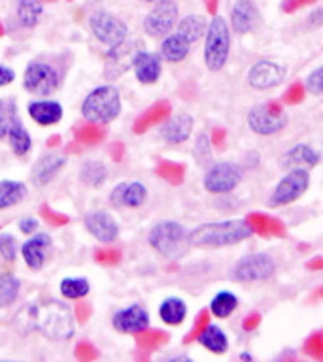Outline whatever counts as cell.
<instances>
[{
    "mask_svg": "<svg viewBox=\"0 0 323 362\" xmlns=\"http://www.w3.org/2000/svg\"><path fill=\"white\" fill-rule=\"evenodd\" d=\"M13 327L21 334L36 332L51 341H68L76 334L72 308L57 298H38L23 304L13 315Z\"/></svg>",
    "mask_w": 323,
    "mask_h": 362,
    "instance_id": "1",
    "label": "cell"
},
{
    "mask_svg": "<svg viewBox=\"0 0 323 362\" xmlns=\"http://www.w3.org/2000/svg\"><path fill=\"white\" fill-rule=\"evenodd\" d=\"M251 236H254V228L246 219L212 221L189 230V243L191 247L198 249L231 247V245L246 242Z\"/></svg>",
    "mask_w": 323,
    "mask_h": 362,
    "instance_id": "2",
    "label": "cell"
},
{
    "mask_svg": "<svg viewBox=\"0 0 323 362\" xmlns=\"http://www.w3.org/2000/svg\"><path fill=\"white\" fill-rule=\"evenodd\" d=\"M81 117L91 124H110L123 112L121 93L113 83L96 85L81 100Z\"/></svg>",
    "mask_w": 323,
    "mask_h": 362,
    "instance_id": "3",
    "label": "cell"
},
{
    "mask_svg": "<svg viewBox=\"0 0 323 362\" xmlns=\"http://www.w3.org/2000/svg\"><path fill=\"white\" fill-rule=\"evenodd\" d=\"M147 243L155 253L166 260L181 259L191 247L189 230L174 219L157 221L147 232Z\"/></svg>",
    "mask_w": 323,
    "mask_h": 362,
    "instance_id": "4",
    "label": "cell"
},
{
    "mask_svg": "<svg viewBox=\"0 0 323 362\" xmlns=\"http://www.w3.org/2000/svg\"><path fill=\"white\" fill-rule=\"evenodd\" d=\"M231 53V27L223 16H214L204 34V64L210 72H220Z\"/></svg>",
    "mask_w": 323,
    "mask_h": 362,
    "instance_id": "5",
    "label": "cell"
},
{
    "mask_svg": "<svg viewBox=\"0 0 323 362\" xmlns=\"http://www.w3.org/2000/svg\"><path fill=\"white\" fill-rule=\"evenodd\" d=\"M62 76L59 68L44 59H34L27 62L23 70V89L33 96H51L59 90Z\"/></svg>",
    "mask_w": 323,
    "mask_h": 362,
    "instance_id": "6",
    "label": "cell"
},
{
    "mask_svg": "<svg viewBox=\"0 0 323 362\" xmlns=\"http://www.w3.org/2000/svg\"><path fill=\"white\" fill-rule=\"evenodd\" d=\"M276 260L265 251H255L240 257L229 270V279L237 283H259L276 274Z\"/></svg>",
    "mask_w": 323,
    "mask_h": 362,
    "instance_id": "7",
    "label": "cell"
},
{
    "mask_svg": "<svg viewBox=\"0 0 323 362\" xmlns=\"http://www.w3.org/2000/svg\"><path fill=\"white\" fill-rule=\"evenodd\" d=\"M289 115L280 100L257 102L249 107L248 127L257 136H272L288 127Z\"/></svg>",
    "mask_w": 323,
    "mask_h": 362,
    "instance_id": "8",
    "label": "cell"
},
{
    "mask_svg": "<svg viewBox=\"0 0 323 362\" xmlns=\"http://www.w3.org/2000/svg\"><path fill=\"white\" fill-rule=\"evenodd\" d=\"M87 23H89L91 34L104 47H112V45L121 44L123 40L129 38V25L110 10H102V8L95 10L89 16Z\"/></svg>",
    "mask_w": 323,
    "mask_h": 362,
    "instance_id": "9",
    "label": "cell"
},
{
    "mask_svg": "<svg viewBox=\"0 0 323 362\" xmlns=\"http://www.w3.org/2000/svg\"><path fill=\"white\" fill-rule=\"evenodd\" d=\"M142 49H146V45L142 40L127 38L121 44L106 47V55H104V78L113 81V79L121 78L125 74L132 70L136 57Z\"/></svg>",
    "mask_w": 323,
    "mask_h": 362,
    "instance_id": "10",
    "label": "cell"
},
{
    "mask_svg": "<svg viewBox=\"0 0 323 362\" xmlns=\"http://www.w3.org/2000/svg\"><path fill=\"white\" fill-rule=\"evenodd\" d=\"M244 180L242 164L232 160L212 163L204 172L203 187L210 194H227L237 189Z\"/></svg>",
    "mask_w": 323,
    "mask_h": 362,
    "instance_id": "11",
    "label": "cell"
},
{
    "mask_svg": "<svg viewBox=\"0 0 323 362\" xmlns=\"http://www.w3.org/2000/svg\"><path fill=\"white\" fill-rule=\"evenodd\" d=\"M310 187V172L302 166H293L288 174L283 175L282 180L278 181L274 191L271 192L268 204L272 208H280V206H289L295 200H299Z\"/></svg>",
    "mask_w": 323,
    "mask_h": 362,
    "instance_id": "12",
    "label": "cell"
},
{
    "mask_svg": "<svg viewBox=\"0 0 323 362\" xmlns=\"http://www.w3.org/2000/svg\"><path fill=\"white\" fill-rule=\"evenodd\" d=\"M180 19V8L174 0H161L152 4L144 19L142 28L149 38H163L176 28V23Z\"/></svg>",
    "mask_w": 323,
    "mask_h": 362,
    "instance_id": "13",
    "label": "cell"
},
{
    "mask_svg": "<svg viewBox=\"0 0 323 362\" xmlns=\"http://www.w3.org/2000/svg\"><path fill=\"white\" fill-rule=\"evenodd\" d=\"M84 228L98 243H113L119 238V223L108 209H91L84 215Z\"/></svg>",
    "mask_w": 323,
    "mask_h": 362,
    "instance_id": "14",
    "label": "cell"
},
{
    "mask_svg": "<svg viewBox=\"0 0 323 362\" xmlns=\"http://www.w3.org/2000/svg\"><path fill=\"white\" fill-rule=\"evenodd\" d=\"M283 79H285V66H282L280 62L268 61V59L255 62L246 76L248 85L255 90H268L280 87Z\"/></svg>",
    "mask_w": 323,
    "mask_h": 362,
    "instance_id": "15",
    "label": "cell"
},
{
    "mask_svg": "<svg viewBox=\"0 0 323 362\" xmlns=\"http://www.w3.org/2000/svg\"><path fill=\"white\" fill-rule=\"evenodd\" d=\"M53 245V238L47 232H34L19 247V257L23 259L28 270L40 272L44 268L45 259L50 255V249Z\"/></svg>",
    "mask_w": 323,
    "mask_h": 362,
    "instance_id": "16",
    "label": "cell"
},
{
    "mask_svg": "<svg viewBox=\"0 0 323 362\" xmlns=\"http://www.w3.org/2000/svg\"><path fill=\"white\" fill-rule=\"evenodd\" d=\"M147 187L138 180L119 181L108 194V200L113 208L119 209H136L142 208L147 200Z\"/></svg>",
    "mask_w": 323,
    "mask_h": 362,
    "instance_id": "17",
    "label": "cell"
},
{
    "mask_svg": "<svg viewBox=\"0 0 323 362\" xmlns=\"http://www.w3.org/2000/svg\"><path fill=\"white\" fill-rule=\"evenodd\" d=\"M152 322L149 311L142 304H130L118 310L112 315V327L121 334H142L146 332Z\"/></svg>",
    "mask_w": 323,
    "mask_h": 362,
    "instance_id": "18",
    "label": "cell"
},
{
    "mask_svg": "<svg viewBox=\"0 0 323 362\" xmlns=\"http://www.w3.org/2000/svg\"><path fill=\"white\" fill-rule=\"evenodd\" d=\"M27 115L38 127H55L64 117V107L50 96H36L27 104Z\"/></svg>",
    "mask_w": 323,
    "mask_h": 362,
    "instance_id": "19",
    "label": "cell"
},
{
    "mask_svg": "<svg viewBox=\"0 0 323 362\" xmlns=\"http://www.w3.org/2000/svg\"><path fill=\"white\" fill-rule=\"evenodd\" d=\"M67 163V155H62L59 151H47L44 155H40L36 158V163L33 164V170H30V181L36 187L50 185L51 181L64 170Z\"/></svg>",
    "mask_w": 323,
    "mask_h": 362,
    "instance_id": "20",
    "label": "cell"
},
{
    "mask_svg": "<svg viewBox=\"0 0 323 362\" xmlns=\"http://www.w3.org/2000/svg\"><path fill=\"white\" fill-rule=\"evenodd\" d=\"M193 127H195L193 115L186 112L174 113V115H170L161 123L159 138L169 146H180V144H186L191 138Z\"/></svg>",
    "mask_w": 323,
    "mask_h": 362,
    "instance_id": "21",
    "label": "cell"
},
{
    "mask_svg": "<svg viewBox=\"0 0 323 362\" xmlns=\"http://www.w3.org/2000/svg\"><path fill=\"white\" fill-rule=\"evenodd\" d=\"M261 23V11L254 0H234L231 6V30L244 36L257 28Z\"/></svg>",
    "mask_w": 323,
    "mask_h": 362,
    "instance_id": "22",
    "label": "cell"
},
{
    "mask_svg": "<svg viewBox=\"0 0 323 362\" xmlns=\"http://www.w3.org/2000/svg\"><path fill=\"white\" fill-rule=\"evenodd\" d=\"M132 72L138 83L155 85L163 74V57L155 51L142 49L132 64Z\"/></svg>",
    "mask_w": 323,
    "mask_h": 362,
    "instance_id": "23",
    "label": "cell"
},
{
    "mask_svg": "<svg viewBox=\"0 0 323 362\" xmlns=\"http://www.w3.org/2000/svg\"><path fill=\"white\" fill-rule=\"evenodd\" d=\"M189 51H191V44L186 38H181L176 30L161 38L159 55L163 57V61L172 62V64L183 62L189 57Z\"/></svg>",
    "mask_w": 323,
    "mask_h": 362,
    "instance_id": "24",
    "label": "cell"
},
{
    "mask_svg": "<svg viewBox=\"0 0 323 362\" xmlns=\"http://www.w3.org/2000/svg\"><path fill=\"white\" fill-rule=\"evenodd\" d=\"M6 141H8V146H10L11 153L16 157H25L33 149V136H30V132H28V129L25 127L19 115L13 119L10 130H8V136H6Z\"/></svg>",
    "mask_w": 323,
    "mask_h": 362,
    "instance_id": "25",
    "label": "cell"
},
{
    "mask_svg": "<svg viewBox=\"0 0 323 362\" xmlns=\"http://www.w3.org/2000/svg\"><path fill=\"white\" fill-rule=\"evenodd\" d=\"M195 338L212 355H225L229 351V338H227L225 330L217 327V325H210L208 322Z\"/></svg>",
    "mask_w": 323,
    "mask_h": 362,
    "instance_id": "26",
    "label": "cell"
},
{
    "mask_svg": "<svg viewBox=\"0 0 323 362\" xmlns=\"http://www.w3.org/2000/svg\"><path fill=\"white\" fill-rule=\"evenodd\" d=\"M322 160V153L316 151L314 147L308 144H297V146L289 147L288 151L283 153L282 157V166H317Z\"/></svg>",
    "mask_w": 323,
    "mask_h": 362,
    "instance_id": "27",
    "label": "cell"
},
{
    "mask_svg": "<svg viewBox=\"0 0 323 362\" xmlns=\"http://www.w3.org/2000/svg\"><path fill=\"white\" fill-rule=\"evenodd\" d=\"M79 181L81 185H85L87 189H101L104 183L110 177V170L102 160H95V158H87L79 166Z\"/></svg>",
    "mask_w": 323,
    "mask_h": 362,
    "instance_id": "28",
    "label": "cell"
},
{
    "mask_svg": "<svg viewBox=\"0 0 323 362\" xmlns=\"http://www.w3.org/2000/svg\"><path fill=\"white\" fill-rule=\"evenodd\" d=\"M159 319L166 325V327H180L181 322L187 319V304L186 300L180 296H166V298L159 304Z\"/></svg>",
    "mask_w": 323,
    "mask_h": 362,
    "instance_id": "29",
    "label": "cell"
},
{
    "mask_svg": "<svg viewBox=\"0 0 323 362\" xmlns=\"http://www.w3.org/2000/svg\"><path fill=\"white\" fill-rule=\"evenodd\" d=\"M28 187L19 180H0V211L16 208L27 198Z\"/></svg>",
    "mask_w": 323,
    "mask_h": 362,
    "instance_id": "30",
    "label": "cell"
},
{
    "mask_svg": "<svg viewBox=\"0 0 323 362\" xmlns=\"http://www.w3.org/2000/svg\"><path fill=\"white\" fill-rule=\"evenodd\" d=\"M206 27H208V21L200 13H187L176 23V33L193 45L206 34Z\"/></svg>",
    "mask_w": 323,
    "mask_h": 362,
    "instance_id": "31",
    "label": "cell"
},
{
    "mask_svg": "<svg viewBox=\"0 0 323 362\" xmlns=\"http://www.w3.org/2000/svg\"><path fill=\"white\" fill-rule=\"evenodd\" d=\"M44 16V4L40 0H17L16 4V19L21 28L38 27Z\"/></svg>",
    "mask_w": 323,
    "mask_h": 362,
    "instance_id": "32",
    "label": "cell"
},
{
    "mask_svg": "<svg viewBox=\"0 0 323 362\" xmlns=\"http://www.w3.org/2000/svg\"><path fill=\"white\" fill-rule=\"evenodd\" d=\"M249 226L254 228V234L259 236H274V238H283L285 236V225L282 221L272 217L266 214H249L246 217Z\"/></svg>",
    "mask_w": 323,
    "mask_h": 362,
    "instance_id": "33",
    "label": "cell"
},
{
    "mask_svg": "<svg viewBox=\"0 0 323 362\" xmlns=\"http://www.w3.org/2000/svg\"><path fill=\"white\" fill-rule=\"evenodd\" d=\"M21 279L11 272H0V310H8L21 296Z\"/></svg>",
    "mask_w": 323,
    "mask_h": 362,
    "instance_id": "34",
    "label": "cell"
},
{
    "mask_svg": "<svg viewBox=\"0 0 323 362\" xmlns=\"http://www.w3.org/2000/svg\"><path fill=\"white\" fill-rule=\"evenodd\" d=\"M238 296L231 291H220V293H215L210 300L208 311L215 319H229V317L237 311L238 308Z\"/></svg>",
    "mask_w": 323,
    "mask_h": 362,
    "instance_id": "35",
    "label": "cell"
},
{
    "mask_svg": "<svg viewBox=\"0 0 323 362\" xmlns=\"http://www.w3.org/2000/svg\"><path fill=\"white\" fill-rule=\"evenodd\" d=\"M59 293L64 300H81L91 293V283L84 276H67L59 281Z\"/></svg>",
    "mask_w": 323,
    "mask_h": 362,
    "instance_id": "36",
    "label": "cell"
},
{
    "mask_svg": "<svg viewBox=\"0 0 323 362\" xmlns=\"http://www.w3.org/2000/svg\"><path fill=\"white\" fill-rule=\"evenodd\" d=\"M193 157L197 160L198 166H206L208 168L212 164V140L206 132H200L195 140L193 146Z\"/></svg>",
    "mask_w": 323,
    "mask_h": 362,
    "instance_id": "37",
    "label": "cell"
},
{
    "mask_svg": "<svg viewBox=\"0 0 323 362\" xmlns=\"http://www.w3.org/2000/svg\"><path fill=\"white\" fill-rule=\"evenodd\" d=\"M19 242L11 232H0V259L4 262H16L19 257Z\"/></svg>",
    "mask_w": 323,
    "mask_h": 362,
    "instance_id": "38",
    "label": "cell"
},
{
    "mask_svg": "<svg viewBox=\"0 0 323 362\" xmlns=\"http://www.w3.org/2000/svg\"><path fill=\"white\" fill-rule=\"evenodd\" d=\"M19 115L17 112V106L11 100H4L0 98V141L6 140L8 136V130H10L13 119Z\"/></svg>",
    "mask_w": 323,
    "mask_h": 362,
    "instance_id": "39",
    "label": "cell"
},
{
    "mask_svg": "<svg viewBox=\"0 0 323 362\" xmlns=\"http://www.w3.org/2000/svg\"><path fill=\"white\" fill-rule=\"evenodd\" d=\"M302 351L306 356H310L314 361H323V330H316L314 334H310L306 338Z\"/></svg>",
    "mask_w": 323,
    "mask_h": 362,
    "instance_id": "40",
    "label": "cell"
},
{
    "mask_svg": "<svg viewBox=\"0 0 323 362\" xmlns=\"http://www.w3.org/2000/svg\"><path fill=\"white\" fill-rule=\"evenodd\" d=\"M306 93H310L314 96L323 95V66H317L316 70H312L308 74V78L305 81Z\"/></svg>",
    "mask_w": 323,
    "mask_h": 362,
    "instance_id": "41",
    "label": "cell"
},
{
    "mask_svg": "<svg viewBox=\"0 0 323 362\" xmlns=\"http://www.w3.org/2000/svg\"><path fill=\"white\" fill-rule=\"evenodd\" d=\"M305 95H306V89H305V83H293L289 85L285 93L282 96V104H289V106H297L300 102L305 100Z\"/></svg>",
    "mask_w": 323,
    "mask_h": 362,
    "instance_id": "42",
    "label": "cell"
},
{
    "mask_svg": "<svg viewBox=\"0 0 323 362\" xmlns=\"http://www.w3.org/2000/svg\"><path fill=\"white\" fill-rule=\"evenodd\" d=\"M17 228L25 236H30V234L40 230V219L34 215H23L21 219L17 221Z\"/></svg>",
    "mask_w": 323,
    "mask_h": 362,
    "instance_id": "43",
    "label": "cell"
},
{
    "mask_svg": "<svg viewBox=\"0 0 323 362\" xmlns=\"http://www.w3.org/2000/svg\"><path fill=\"white\" fill-rule=\"evenodd\" d=\"M16 76H17V74H16V70H13V68L0 62V89L13 83V81H16Z\"/></svg>",
    "mask_w": 323,
    "mask_h": 362,
    "instance_id": "44",
    "label": "cell"
},
{
    "mask_svg": "<svg viewBox=\"0 0 323 362\" xmlns=\"http://www.w3.org/2000/svg\"><path fill=\"white\" fill-rule=\"evenodd\" d=\"M259 325H261V313H257V311L246 315V319L242 321V328L246 330V332H251V330H255Z\"/></svg>",
    "mask_w": 323,
    "mask_h": 362,
    "instance_id": "45",
    "label": "cell"
},
{
    "mask_svg": "<svg viewBox=\"0 0 323 362\" xmlns=\"http://www.w3.org/2000/svg\"><path fill=\"white\" fill-rule=\"evenodd\" d=\"M308 23H310L312 27H322L323 25V10L322 8H317V10H314L308 16Z\"/></svg>",
    "mask_w": 323,
    "mask_h": 362,
    "instance_id": "46",
    "label": "cell"
},
{
    "mask_svg": "<svg viewBox=\"0 0 323 362\" xmlns=\"http://www.w3.org/2000/svg\"><path fill=\"white\" fill-rule=\"evenodd\" d=\"M306 268L312 272L323 270V259L322 257H314V259H310L308 262H306Z\"/></svg>",
    "mask_w": 323,
    "mask_h": 362,
    "instance_id": "47",
    "label": "cell"
},
{
    "mask_svg": "<svg viewBox=\"0 0 323 362\" xmlns=\"http://www.w3.org/2000/svg\"><path fill=\"white\" fill-rule=\"evenodd\" d=\"M214 144L215 146H220V144H223V138H225V130L223 129H215L214 130Z\"/></svg>",
    "mask_w": 323,
    "mask_h": 362,
    "instance_id": "48",
    "label": "cell"
},
{
    "mask_svg": "<svg viewBox=\"0 0 323 362\" xmlns=\"http://www.w3.org/2000/svg\"><path fill=\"white\" fill-rule=\"evenodd\" d=\"M240 361H254V355L248 353V351H244V353H240Z\"/></svg>",
    "mask_w": 323,
    "mask_h": 362,
    "instance_id": "49",
    "label": "cell"
},
{
    "mask_svg": "<svg viewBox=\"0 0 323 362\" xmlns=\"http://www.w3.org/2000/svg\"><path fill=\"white\" fill-rule=\"evenodd\" d=\"M295 2H297V6H300V4H308V2H314V0H295Z\"/></svg>",
    "mask_w": 323,
    "mask_h": 362,
    "instance_id": "50",
    "label": "cell"
},
{
    "mask_svg": "<svg viewBox=\"0 0 323 362\" xmlns=\"http://www.w3.org/2000/svg\"><path fill=\"white\" fill-rule=\"evenodd\" d=\"M316 296H317V298H322V300H323V287H322V288H317V291H316Z\"/></svg>",
    "mask_w": 323,
    "mask_h": 362,
    "instance_id": "51",
    "label": "cell"
},
{
    "mask_svg": "<svg viewBox=\"0 0 323 362\" xmlns=\"http://www.w3.org/2000/svg\"><path fill=\"white\" fill-rule=\"evenodd\" d=\"M144 4H155V2H161V0H140Z\"/></svg>",
    "mask_w": 323,
    "mask_h": 362,
    "instance_id": "52",
    "label": "cell"
}]
</instances>
